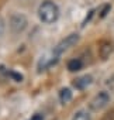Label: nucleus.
Instances as JSON below:
<instances>
[{"mask_svg":"<svg viewBox=\"0 0 114 120\" xmlns=\"http://www.w3.org/2000/svg\"><path fill=\"white\" fill-rule=\"evenodd\" d=\"M38 16H39L41 21H44L46 24H52L59 17V9L53 2L45 0V2H42L41 6L38 7Z\"/></svg>","mask_w":114,"mask_h":120,"instance_id":"obj_1","label":"nucleus"},{"mask_svg":"<svg viewBox=\"0 0 114 120\" xmlns=\"http://www.w3.org/2000/svg\"><path fill=\"white\" fill-rule=\"evenodd\" d=\"M78 41H79V35H78V34H69L65 40H62L58 45H56V47L53 48V51H52V52H53L56 56H59L64 51H66L68 48L73 47Z\"/></svg>","mask_w":114,"mask_h":120,"instance_id":"obj_2","label":"nucleus"},{"mask_svg":"<svg viewBox=\"0 0 114 120\" xmlns=\"http://www.w3.org/2000/svg\"><path fill=\"white\" fill-rule=\"evenodd\" d=\"M110 103V93L103 90V92H99L90 102V109L92 110H100L103 107H106L107 105Z\"/></svg>","mask_w":114,"mask_h":120,"instance_id":"obj_3","label":"nucleus"},{"mask_svg":"<svg viewBox=\"0 0 114 120\" xmlns=\"http://www.w3.org/2000/svg\"><path fill=\"white\" fill-rule=\"evenodd\" d=\"M27 27V19L23 14H13L10 19V28L13 33H21Z\"/></svg>","mask_w":114,"mask_h":120,"instance_id":"obj_4","label":"nucleus"},{"mask_svg":"<svg viewBox=\"0 0 114 120\" xmlns=\"http://www.w3.org/2000/svg\"><path fill=\"white\" fill-rule=\"evenodd\" d=\"M92 81H93V78H92L90 75H85V76H80V78L75 79L73 86H75L76 89H85V88H87V86L92 83Z\"/></svg>","mask_w":114,"mask_h":120,"instance_id":"obj_5","label":"nucleus"},{"mask_svg":"<svg viewBox=\"0 0 114 120\" xmlns=\"http://www.w3.org/2000/svg\"><path fill=\"white\" fill-rule=\"evenodd\" d=\"M82 67H83V62H82L80 58H73V59H71V61L68 62V69L71 72H76V71L82 69Z\"/></svg>","mask_w":114,"mask_h":120,"instance_id":"obj_6","label":"nucleus"},{"mask_svg":"<svg viewBox=\"0 0 114 120\" xmlns=\"http://www.w3.org/2000/svg\"><path fill=\"white\" fill-rule=\"evenodd\" d=\"M111 51H113L111 44H110V42H104V44L100 47V56H101L103 59H106V58L111 54Z\"/></svg>","mask_w":114,"mask_h":120,"instance_id":"obj_7","label":"nucleus"},{"mask_svg":"<svg viewBox=\"0 0 114 120\" xmlns=\"http://www.w3.org/2000/svg\"><path fill=\"white\" fill-rule=\"evenodd\" d=\"M59 99H61V102H62L64 105L68 103V102L72 99V92H71V89H68V88L62 89V90L59 92Z\"/></svg>","mask_w":114,"mask_h":120,"instance_id":"obj_8","label":"nucleus"},{"mask_svg":"<svg viewBox=\"0 0 114 120\" xmlns=\"http://www.w3.org/2000/svg\"><path fill=\"white\" fill-rule=\"evenodd\" d=\"M72 120H90V114L87 112H85V110H80L73 116Z\"/></svg>","mask_w":114,"mask_h":120,"instance_id":"obj_9","label":"nucleus"},{"mask_svg":"<svg viewBox=\"0 0 114 120\" xmlns=\"http://www.w3.org/2000/svg\"><path fill=\"white\" fill-rule=\"evenodd\" d=\"M108 10H110V6H104V9L101 10V14H100V17H106V14L108 13Z\"/></svg>","mask_w":114,"mask_h":120,"instance_id":"obj_10","label":"nucleus"},{"mask_svg":"<svg viewBox=\"0 0 114 120\" xmlns=\"http://www.w3.org/2000/svg\"><path fill=\"white\" fill-rule=\"evenodd\" d=\"M30 120H44V117H42V114H34Z\"/></svg>","mask_w":114,"mask_h":120,"instance_id":"obj_11","label":"nucleus"},{"mask_svg":"<svg viewBox=\"0 0 114 120\" xmlns=\"http://www.w3.org/2000/svg\"><path fill=\"white\" fill-rule=\"evenodd\" d=\"M108 86H110L111 89H114V76H113V78L108 81Z\"/></svg>","mask_w":114,"mask_h":120,"instance_id":"obj_12","label":"nucleus"},{"mask_svg":"<svg viewBox=\"0 0 114 120\" xmlns=\"http://www.w3.org/2000/svg\"><path fill=\"white\" fill-rule=\"evenodd\" d=\"M3 30H4V24H3V20L0 19V34L3 33Z\"/></svg>","mask_w":114,"mask_h":120,"instance_id":"obj_13","label":"nucleus"}]
</instances>
